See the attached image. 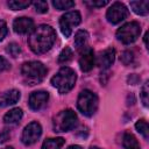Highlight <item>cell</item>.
<instances>
[{
    "label": "cell",
    "instance_id": "4",
    "mask_svg": "<svg viewBox=\"0 0 149 149\" xmlns=\"http://www.w3.org/2000/svg\"><path fill=\"white\" fill-rule=\"evenodd\" d=\"M77 115L72 109H64L61 111L52 121V127L55 132L62 133V132H69L73 129L77 125Z\"/></svg>",
    "mask_w": 149,
    "mask_h": 149
},
{
    "label": "cell",
    "instance_id": "7",
    "mask_svg": "<svg viewBox=\"0 0 149 149\" xmlns=\"http://www.w3.org/2000/svg\"><path fill=\"white\" fill-rule=\"evenodd\" d=\"M80 21H81V16L78 10H71L62 15L59 19V28H61L62 34L65 37H70L72 29L76 26H78Z\"/></svg>",
    "mask_w": 149,
    "mask_h": 149
},
{
    "label": "cell",
    "instance_id": "28",
    "mask_svg": "<svg viewBox=\"0 0 149 149\" xmlns=\"http://www.w3.org/2000/svg\"><path fill=\"white\" fill-rule=\"evenodd\" d=\"M9 68H10L9 62H8L3 56H0V73L7 71Z\"/></svg>",
    "mask_w": 149,
    "mask_h": 149
},
{
    "label": "cell",
    "instance_id": "10",
    "mask_svg": "<svg viewBox=\"0 0 149 149\" xmlns=\"http://www.w3.org/2000/svg\"><path fill=\"white\" fill-rule=\"evenodd\" d=\"M95 63V57L94 52L90 47H83L80 50V56H79V66L80 70L84 72H88L93 69Z\"/></svg>",
    "mask_w": 149,
    "mask_h": 149
},
{
    "label": "cell",
    "instance_id": "32",
    "mask_svg": "<svg viewBox=\"0 0 149 149\" xmlns=\"http://www.w3.org/2000/svg\"><path fill=\"white\" fill-rule=\"evenodd\" d=\"M8 136H9V134H8V132L5 129L1 134H0V143H2V142H5L7 139H8Z\"/></svg>",
    "mask_w": 149,
    "mask_h": 149
},
{
    "label": "cell",
    "instance_id": "29",
    "mask_svg": "<svg viewBox=\"0 0 149 149\" xmlns=\"http://www.w3.org/2000/svg\"><path fill=\"white\" fill-rule=\"evenodd\" d=\"M85 3L87 5V6H91V7H104V6H106L107 3H108V1H85Z\"/></svg>",
    "mask_w": 149,
    "mask_h": 149
},
{
    "label": "cell",
    "instance_id": "23",
    "mask_svg": "<svg viewBox=\"0 0 149 149\" xmlns=\"http://www.w3.org/2000/svg\"><path fill=\"white\" fill-rule=\"evenodd\" d=\"M135 128H136V130H137L144 139H148V136H149V130H148V123H147L146 120H143V119L139 120V121L135 123Z\"/></svg>",
    "mask_w": 149,
    "mask_h": 149
},
{
    "label": "cell",
    "instance_id": "22",
    "mask_svg": "<svg viewBox=\"0 0 149 149\" xmlns=\"http://www.w3.org/2000/svg\"><path fill=\"white\" fill-rule=\"evenodd\" d=\"M30 1H17V0H10L7 2L8 7L13 10H20V9H24L27 7L30 6Z\"/></svg>",
    "mask_w": 149,
    "mask_h": 149
},
{
    "label": "cell",
    "instance_id": "14",
    "mask_svg": "<svg viewBox=\"0 0 149 149\" xmlns=\"http://www.w3.org/2000/svg\"><path fill=\"white\" fill-rule=\"evenodd\" d=\"M21 94L17 90H9L5 91L0 94V107H7L9 105H14L19 101Z\"/></svg>",
    "mask_w": 149,
    "mask_h": 149
},
{
    "label": "cell",
    "instance_id": "3",
    "mask_svg": "<svg viewBox=\"0 0 149 149\" xmlns=\"http://www.w3.org/2000/svg\"><path fill=\"white\" fill-rule=\"evenodd\" d=\"M21 74L23 77V80L27 84L36 85L44 79V77L47 74V69L41 62L31 61V62H27L22 65Z\"/></svg>",
    "mask_w": 149,
    "mask_h": 149
},
{
    "label": "cell",
    "instance_id": "30",
    "mask_svg": "<svg viewBox=\"0 0 149 149\" xmlns=\"http://www.w3.org/2000/svg\"><path fill=\"white\" fill-rule=\"evenodd\" d=\"M6 35H7V26H6V22L2 21V20H0V41H2Z\"/></svg>",
    "mask_w": 149,
    "mask_h": 149
},
{
    "label": "cell",
    "instance_id": "25",
    "mask_svg": "<svg viewBox=\"0 0 149 149\" xmlns=\"http://www.w3.org/2000/svg\"><path fill=\"white\" fill-rule=\"evenodd\" d=\"M6 51H7V54H9L12 57H17L20 54H21V48H20V45L17 44V43H9L8 45H7V48H6Z\"/></svg>",
    "mask_w": 149,
    "mask_h": 149
},
{
    "label": "cell",
    "instance_id": "13",
    "mask_svg": "<svg viewBox=\"0 0 149 149\" xmlns=\"http://www.w3.org/2000/svg\"><path fill=\"white\" fill-rule=\"evenodd\" d=\"M115 59V50L113 48H107L101 51L97 57V64L101 70H107Z\"/></svg>",
    "mask_w": 149,
    "mask_h": 149
},
{
    "label": "cell",
    "instance_id": "18",
    "mask_svg": "<svg viewBox=\"0 0 149 149\" xmlns=\"http://www.w3.org/2000/svg\"><path fill=\"white\" fill-rule=\"evenodd\" d=\"M122 143H123L125 149H140V144L136 137L130 133H125Z\"/></svg>",
    "mask_w": 149,
    "mask_h": 149
},
{
    "label": "cell",
    "instance_id": "2",
    "mask_svg": "<svg viewBox=\"0 0 149 149\" xmlns=\"http://www.w3.org/2000/svg\"><path fill=\"white\" fill-rule=\"evenodd\" d=\"M76 80H77L76 72L69 66H63L51 78V84L54 87L57 88V91L59 93L64 94V93H68L69 91L72 90Z\"/></svg>",
    "mask_w": 149,
    "mask_h": 149
},
{
    "label": "cell",
    "instance_id": "5",
    "mask_svg": "<svg viewBox=\"0 0 149 149\" xmlns=\"http://www.w3.org/2000/svg\"><path fill=\"white\" fill-rule=\"evenodd\" d=\"M77 107L86 116H92L98 108V97L90 90H84L77 99Z\"/></svg>",
    "mask_w": 149,
    "mask_h": 149
},
{
    "label": "cell",
    "instance_id": "15",
    "mask_svg": "<svg viewBox=\"0 0 149 149\" xmlns=\"http://www.w3.org/2000/svg\"><path fill=\"white\" fill-rule=\"evenodd\" d=\"M130 8L137 15H147L149 12V1H130Z\"/></svg>",
    "mask_w": 149,
    "mask_h": 149
},
{
    "label": "cell",
    "instance_id": "26",
    "mask_svg": "<svg viewBox=\"0 0 149 149\" xmlns=\"http://www.w3.org/2000/svg\"><path fill=\"white\" fill-rule=\"evenodd\" d=\"M148 93H149V90H148V81H146L141 88V93H140V97H141V100L143 102V105L147 107L148 106Z\"/></svg>",
    "mask_w": 149,
    "mask_h": 149
},
{
    "label": "cell",
    "instance_id": "16",
    "mask_svg": "<svg viewBox=\"0 0 149 149\" xmlns=\"http://www.w3.org/2000/svg\"><path fill=\"white\" fill-rule=\"evenodd\" d=\"M22 115H23V113H22V109L21 108H19V107L17 108H13V109H10L9 112H7L5 114L3 121L6 123H9V125L16 123V122H19L21 120Z\"/></svg>",
    "mask_w": 149,
    "mask_h": 149
},
{
    "label": "cell",
    "instance_id": "33",
    "mask_svg": "<svg viewBox=\"0 0 149 149\" xmlns=\"http://www.w3.org/2000/svg\"><path fill=\"white\" fill-rule=\"evenodd\" d=\"M68 149H83L80 146H78V144H74V146H70Z\"/></svg>",
    "mask_w": 149,
    "mask_h": 149
},
{
    "label": "cell",
    "instance_id": "34",
    "mask_svg": "<svg viewBox=\"0 0 149 149\" xmlns=\"http://www.w3.org/2000/svg\"><path fill=\"white\" fill-rule=\"evenodd\" d=\"M90 149H101V148H99V147H91Z\"/></svg>",
    "mask_w": 149,
    "mask_h": 149
},
{
    "label": "cell",
    "instance_id": "17",
    "mask_svg": "<svg viewBox=\"0 0 149 149\" xmlns=\"http://www.w3.org/2000/svg\"><path fill=\"white\" fill-rule=\"evenodd\" d=\"M65 141L62 137H55V139H48L43 142L42 149H62Z\"/></svg>",
    "mask_w": 149,
    "mask_h": 149
},
{
    "label": "cell",
    "instance_id": "19",
    "mask_svg": "<svg viewBox=\"0 0 149 149\" xmlns=\"http://www.w3.org/2000/svg\"><path fill=\"white\" fill-rule=\"evenodd\" d=\"M87 38H88V33L86 30H78L74 35V45H76V48H78V49L83 48L85 45Z\"/></svg>",
    "mask_w": 149,
    "mask_h": 149
},
{
    "label": "cell",
    "instance_id": "12",
    "mask_svg": "<svg viewBox=\"0 0 149 149\" xmlns=\"http://www.w3.org/2000/svg\"><path fill=\"white\" fill-rule=\"evenodd\" d=\"M49 99V94L45 91H35L29 97V107L33 111H40L42 109Z\"/></svg>",
    "mask_w": 149,
    "mask_h": 149
},
{
    "label": "cell",
    "instance_id": "6",
    "mask_svg": "<svg viewBox=\"0 0 149 149\" xmlns=\"http://www.w3.org/2000/svg\"><path fill=\"white\" fill-rule=\"evenodd\" d=\"M141 34V27L136 21H132L121 26L116 31L118 40L123 44H130L137 40Z\"/></svg>",
    "mask_w": 149,
    "mask_h": 149
},
{
    "label": "cell",
    "instance_id": "20",
    "mask_svg": "<svg viewBox=\"0 0 149 149\" xmlns=\"http://www.w3.org/2000/svg\"><path fill=\"white\" fill-rule=\"evenodd\" d=\"M52 6L58 9V10H65V9H70L72 7H74V2L70 1V0H54L52 1Z\"/></svg>",
    "mask_w": 149,
    "mask_h": 149
},
{
    "label": "cell",
    "instance_id": "31",
    "mask_svg": "<svg viewBox=\"0 0 149 149\" xmlns=\"http://www.w3.org/2000/svg\"><path fill=\"white\" fill-rule=\"evenodd\" d=\"M139 81H140V77L136 76V74H130V76L128 77V83L132 84V85H135V84H137Z\"/></svg>",
    "mask_w": 149,
    "mask_h": 149
},
{
    "label": "cell",
    "instance_id": "35",
    "mask_svg": "<svg viewBox=\"0 0 149 149\" xmlns=\"http://www.w3.org/2000/svg\"><path fill=\"white\" fill-rule=\"evenodd\" d=\"M2 149H14V148H12V147H5V148H2Z\"/></svg>",
    "mask_w": 149,
    "mask_h": 149
},
{
    "label": "cell",
    "instance_id": "21",
    "mask_svg": "<svg viewBox=\"0 0 149 149\" xmlns=\"http://www.w3.org/2000/svg\"><path fill=\"white\" fill-rule=\"evenodd\" d=\"M72 57H73L72 50H71L69 47H65V48L61 51V54H59V56H58V63L65 64V63L70 62V61L72 59Z\"/></svg>",
    "mask_w": 149,
    "mask_h": 149
},
{
    "label": "cell",
    "instance_id": "24",
    "mask_svg": "<svg viewBox=\"0 0 149 149\" xmlns=\"http://www.w3.org/2000/svg\"><path fill=\"white\" fill-rule=\"evenodd\" d=\"M120 61H121V63L125 64V65L132 64L133 61H134V54H133V51H130V50H125V51L121 54V56H120Z\"/></svg>",
    "mask_w": 149,
    "mask_h": 149
},
{
    "label": "cell",
    "instance_id": "8",
    "mask_svg": "<svg viewBox=\"0 0 149 149\" xmlns=\"http://www.w3.org/2000/svg\"><path fill=\"white\" fill-rule=\"evenodd\" d=\"M127 16H128V9L121 2H114V3H112V6L107 9V13H106L107 21L109 23H112V24L120 23Z\"/></svg>",
    "mask_w": 149,
    "mask_h": 149
},
{
    "label": "cell",
    "instance_id": "9",
    "mask_svg": "<svg viewBox=\"0 0 149 149\" xmlns=\"http://www.w3.org/2000/svg\"><path fill=\"white\" fill-rule=\"evenodd\" d=\"M41 134H42V127H41V125L38 122H36V121L30 122L28 126L24 127V129L22 132L21 141L26 146L34 144L40 139Z\"/></svg>",
    "mask_w": 149,
    "mask_h": 149
},
{
    "label": "cell",
    "instance_id": "27",
    "mask_svg": "<svg viewBox=\"0 0 149 149\" xmlns=\"http://www.w3.org/2000/svg\"><path fill=\"white\" fill-rule=\"evenodd\" d=\"M33 5L37 13H47L48 12V3L45 1H34Z\"/></svg>",
    "mask_w": 149,
    "mask_h": 149
},
{
    "label": "cell",
    "instance_id": "11",
    "mask_svg": "<svg viewBox=\"0 0 149 149\" xmlns=\"http://www.w3.org/2000/svg\"><path fill=\"white\" fill-rule=\"evenodd\" d=\"M13 29L16 34L20 35H26V34H31L34 28V21L30 17H17L13 22Z\"/></svg>",
    "mask_w": 149,
    "mask_h": 149
},
{
    "label": "cell",
    "instance_id": "1",
    "mask_svg": "<svg viewBox=\"0 0 149 149\" xmlns=\"http://www.w3.org/2000/svg\"><path fill=\"white\" fill-rule=\"evenodd\" d=\"M56 41V31L48 24L36 27L29 36L28 44L31 51L36 55L44 54L51 49Z\"/></svg>",
    "mask_w": 149,
    "mask_h": 149
}]
</instances>
